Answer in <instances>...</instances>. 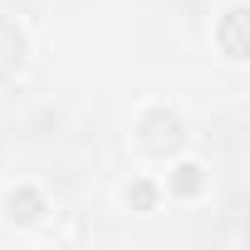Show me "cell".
I'll list each match as a JSON object with an SVG mask.
<instances>
[{
    "label": "cell",
    "mask_w": 250,
    "mask_h": 250,
    "mask_svg": "<svg viewBox=\"0 0 250 250\" xmlns=\"http://www.w3.org/2000/svg\"><path fill=\"white\" fill-rule=\"evenodd\" d=\"M240 20H245V15H240V10H230V25H226V49H230L235 59L245 54V40H240Z\"/></svg>",
    "instance_id": "cell-1"
},
{
    "label": "cell",
    "mask_w": 250,
    "mask_h": 250,
    "mask_svg": "<svg viewBox=\"0 0 250 250\" xmlns=\"http://www.w3.org/2000/svg\"><path fill=\"white\" fill-rule=\"evenodd\" d=\"M10 216H20V221H35V216H40V196H30V191H25L20 201L10 196Z\"/></svg>",
    "instance_id": "cell-2"
},
{
    "label": "cell",
    "mask_w": 250,
    "mask_h": 250,
    "mask_svg": "<svg viewBox=\"0 0 250 250\" xmlns=\"http://www.w3.org/2000/svg\"><path fill=\"white\" fill-rule=\"evenodd\" d=\"M128 201H138V206H143V211H147V206H152V187H143V182H138V187H133V191H128Z\"/></svg>",
    "instance_id": "cell-3"
},
{
    "label": "cell",
    "mask_w": 250,
    "mask_h": 250,
    "mask_svg": "<svg viewBox=\"0 0 250 250\" xmlns=\"http://www.w3.org/2000/svg\"><path fill=\"white\" fill-rule=\"evenodd\" d=\"M177 187H182V191H196V187H201V177H196V167H182V182H177Z\"/></svg>",
    "instance_id": "cell-4"
}]
</instances>
